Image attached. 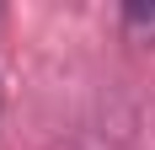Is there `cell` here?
Returning <instances> with one entry per match:
<instances>
[{"mask_svg": "<svg viewBox=\"0 0 155 150\" xmlns=\"http://www.w3.org/2000/svg\"><path fill=\"white\" fill-rule=\"evenodd\" d=\"M123 27H134V32H155V5H123Z\"/></svg>", "mask_w": 155, "mask_h": 150, "instance_id": "obj_1", "label": "cell"}]
</instances>
